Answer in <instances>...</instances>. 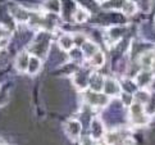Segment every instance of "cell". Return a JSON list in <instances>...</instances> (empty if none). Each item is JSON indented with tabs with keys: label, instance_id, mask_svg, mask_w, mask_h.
Returning <instances> with one entry per match:
<instances>
[{
	"label": "cell",
	"instance_id": "1",
	"mask_svg": "<svg viewBox=\"0 0 155 145\" xmlns=\"http://www.w3.org/2000/svg\"><path fill=\"white\" fill-rule=\"evenodd\" d=\"M130 117L132 123L136 126H145L149 122V114L146 113L143 104L135 102L130 105Z\"/></svg>",
	"mask_w": 155,
	"mask_h": 145
},
{
	"label": "cell",
	"instance_id": "2",
	"mask_svg": "<svg viewBox=\"0 0 155 145\" xmlns=\"http://www.w3.org/2000/svg\"><path fill=\"white\" fill-rule=\"evenodd\" d=\"M85 98L88 104L94 105V107H99V108L105 107L109 103V96L105 93L101 94L100 91H94L91 89L85 93Z\"/></svg>",
	"mask_w": 155,
	"mask_h": 145
},
{
	"label": "cell",
	"instance_id": "3",
	"mask_svg": "<svg viewBox=\"0 0 155 145\" xmlns=\"http://www.w3.org/2000/svg\"><path fill=\"white\" fill-rule=\"evenodd\" d=\"M130 137V132L128 131H123V130H118V131H112L108 132L105 135V141L109 144H118V143H127Z\"/></svg>",
	"mask_w": 155,
	"mask_h": 145
},
{
	"label": "cell",
	"instance_id": "4",
	"mask_svg": "<svg viewBox=\"0 0 155 145\" xmlns=\"http://www.w3.org/2000/svg\"><path fill=\"white\" fill-rule=\"evenodd\" d=\"M81 122L77 121V120H71L68 121L67 123H65V132H67V135L73 139V140H76V139L80 137V133H81Z\"/></svg>",
	"mask_w": 155,
	"mask_h": 145
},
{
	"label": "cell",
	"instance_id": "5",
	"mask_svg": "<svg viewBox=\"0 0 155 145\" xmlns=\"http://www.w3.org/2000/svg\"><path fill=\"white\" fill-rule=\"evenodd\" d=\"M104 93L108 96H117L120 94V86L117 81H114L112 79H108L104 81V87H103Z\"/></svg>",
	"mask_w": 155,
	"mask_h": 145
},
{
	"label": "cell",
	"instance_id": "6",
	"mask_svg": "<svg viewBox=\"0 0 155 145\" xmlns=\"http://www.w3.org/2000/svg\"><path fill=\"white\" fill-rule=\"evenodd\" d=\"M154 73L150 71H142L136 76V85L140 87H147L153 83Z\"/></svg>",
	"mask_w": 155,
	"mask_h": 145
},
{
	"label": "cell",
	"instance_id": "7",
	"mask_svg": "<svg viewBox=\"0 0 155 145\" xmlns=\"http://www.w3.org/2000/svg\"><path fill=\"white\" fill-rule=\"evenodd\" d=\"M104 77L99 73H94L88 77V86L94 91H100L104 87Z\"/></svg>",
	"mask_w": 155,
	"mask_h": 145
},
{
	"label": "cell",
	"instance_id": "8",
	"mask_svg": "<svg viewBox=\"0 0 155 145\" xmlns=\"http://www.w3.org/2000/svg\"><path fill=\"white\" fill-rule=\"evenodd\" d=\"M91 136L95 139V140H99L104 136V125L100 120L95 118L91 123Z\"/></svg>",
	"mask_w": 155,
	"mask_h": 145
},
{
	"label": "cell",
	"instance_id": "9",
	"mask_svg": "<svg viewBox=\"0 0 155 145\" xmlns=\"http://www.w3.org/2000/svg\"><path fill=\"white\" fill-rule=\"evenodd\" d=\"M30 54L27 52H22L21 54H18L17 59H15V67L17 69L21 72L27 71V67H28V62H30Z\"/></svg>",
	"mask_w": 155,
	"mask_h": 145
},
{
	"label": "cell",
	"instance_id": "10",
	"mask_svg": "<svg viewBox=\"0 0 155 145\" xmlns=\"http://www.w3.org/2000/svg\"><path fill=\"white\" fill-rule=\"evenodd\" d=\"M97 50H99L97 45L94 44L92 41H85L84 44H82V52H84V54L87 58H91Z\"/></svg>",
	"mask_w": 155,
	"mask_h": 145
},
{
	"label": "cell",
	"instance_id": "11",
	"mask_svg": "<svg viewBox=\"0 0 155 145\" xmlns=\"http://www.w3.org/2000/svg\"><path fill=\"white\" fill-rule=\"evenodd\" d=\"M59 45L63 50L68 52V50H71L74 45V39L72 36H69V35H63L59 39Z\"/></svg>",
	"mask_w": 155,
	"mask_h": 145
},
{
	"label": "cell",
	"instance_id": "12",
	"mask_svg": "<svg viewBox=\"0 0 155 145\" xmlns=\"http://www.w3.org/2000/svg\"><path fill=\"white\" fill-rule=\"evenodd\" d=\"M41 68V60L37 57H31L30 62H28V67H27V71H28L30 75H35L37 73Z\"/></svg>",
	"mask_w": 155,
	"mask_h": 145
},
{
	"label": "cell",
	"instance_id": "13",
	"mask_svg": "<svg viewBox=\"0 0 155 145\" xmlns=\"http://www.w3.org/2000/svg\"><path fill=\"white\" fill-rule=\"evenodd\" d=\"M122 10H123V13L127 14V15H132L136 13L137 10V7L135 2H132V0H124L123 5H122Z\"/></svg>",
	"mask_w": 155,
	"mask_h": 145
},
{
	"label": "cell",
	"instance_id": "14",
	"mask_svg": "<svg viewBox=\"0 0 155 145\" xmlns=\"http://www.w3.org/2000/svg\"><path fill=\"white\" fill-rule=\"evenodd\" d=\"M104 62H105V57L100 50H97V52L90 58V64L94 67H101L104 64Z\"/></svg>",
	"mask_w": 155,
	"mask_h": 145
},
{
	"label": "cell",
	"instance_id": "15",
	"mask_svg": "<svg viewBox=\"0 0 155 145\" xmlns=\"http://www.w3.org/2000/svg\"><path fill=\"white\" fill-rule=\"evenodd\" d=\"M12 13L18 21H22V22H27V19H28V17H30V13L27 12V10L21 9V8H17V9L12 10Z\"/></svg>",
	"mask_w": 155,
	"mask_h": 145
},
{
	"label": "cell",
	"instance_id": "16",
	"mask_svg": "<svg viewBox=\"0 0 155 145\" xmlns=\"http://www.w3.org/2000/svg\"><path fill=\"white\" fill-rule=\"evenodd\" d=\"M146 113L149 116H151L155 113V93L150 94L149 100L146 102Z\"/></svg>",
	"mask_w": 155,
	"mask_h": 145
},
{
	"label": "cell",
	"instance_id": "17",
	"mask_svg": "<svg viewBox=\"0 0 155 145\" xmlns=\"http://www.w3.org/2000/svg\"><path fill=\"white\" fill-rule=\"evenodd\" d=\"M149 96H150V94L147 91H138L135 94V102H138L141 104H146V102L149 100Z\"/></svg>",
	"mask_w": 155,
	"mask_h": 145
},
{
	"label": "cell",
	"instance_id": "18",
	"mask_svg": "<svg viewBox=\"0 0 155 145\" xmlns=\"http://www.w3.org/2000/svg\"><path fill=\"white\" fill-rule=\"evenodd\" d=\"M87 17H88V13L82 8H78L74 12V21L76 22H85L87 19Z\"/></svg>",
	"mask_w": 155,
	"mask_h": 145
},
{
	"label": "cell",
	"instance_id": "19",
	"mask_svg": "<svg viewBox=\"0 0 155 145\" xmlns=\"http://www.w3.org/2000/svg\"><path fill=\"white\" fill-rule=\"evenodd\" d=\"M124 33L123 29H119V27H114V29L109 30V37L113 39V40H119V37H122V35Z\"/></svg>",
	"mask_w": 155,
	"mask_h": 145
},
{
	"label": "cell",
	"instance_id": "20",
	"mask_svg": "<svg viewBox=\"0 0 155 145\" xmlns=\"http://www.w3.org/2000/svg\"><path fill=\"white\" fill-rule=\"evenodd\" d=\"M46 7L49 10H51V12L58 13L60 10V3H59V0H48Z\"/></svg>",
	"mask_w": 155,
	"mask_h": 145
},
{
	"label": "cell",
	"instance_id": "21",
	"mask_svg": "<svg viewBox=\"0 0 155 145\" xmlns=\"http://www.w3.org/2000/svg\"><path fill=\"white\" fill-rule=\"evenodd\" d=\"M153 60H154L153 54H150V53H145V54L141 55V63L143 66H151L153 64Z\"/></svg>",
	"mask_w": 155,
	"mask_h": 145
},
{
	"label": "cell",
	"instance_id": "22",
	"mask_svg": "<svg viewBox=\"0 0 155 145\" xmlns=\"http://www.w3.org/2000/svg\"><path fill=\"white\" fill-rule=\"evenodd\" d=\"M86 83H88V80H87L86 75L82 76L81 73H78V76L76 77V85L80 86V87H84V86H86Z\"/></svg>",
	"mask_w": 155,
	"mask_h": 145
},
{
	"label": "cell",
	"instance_id": "23",
	"mask_svg": "<svg viewBox=\"0 0 155 145\" xmlns=\"http://www.w3.org/2000/svg\"><path fill=\"white\" fill-rule=\"evenodd\" d=\"M151 67H153V72L155 73V59L153 60V64H151Z\"/></svg>",
	"mask_w": 155,
	"mask_h": 145
}]
</instances>
